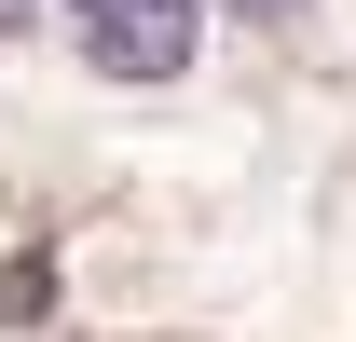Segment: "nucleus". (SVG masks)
Instances as JSON below:
<instances>
[{"mask_svg":"<svg viewBox=\"0 0 356 342\" xmlns=\"http://www.w3.org/2000/svg\"><path fill=\"white\" fill-rule=\"evenodd\" d=\"M192 28H206V0H110L83 28V55L110 83H178V69H192Z\"/></svg>","mask_w":356,"mask_h":342,"instance_id":"nucleus-1","label":"nucleus"},{"mask_svg":"<svg viewBox=\"0 0 356 342\" xmlns=\"http://www.w3.org/2000/svg\"><path fill=\"white\" fill-rule=\"evenodd\" d=\"M69 14H83V28H96V14H110V0H69Z\"/></svg>","mask_w":356,"mask_h":342,"instance_id":"nucleus-4","label":"nucleus"},{"mask_svg":"<svg viewBox=\"0 0 356 342\" xmlns=\"http://www.w3.org/2000/svg\"><path fill=\"white\" fill-rule=\"evenodd\" d=\"M0 28H28V0H0Z\"/></svg>","mask_w":356,"mask_h":342,"instance_id":"nucleus-3","label":"nucleus"},{"mask_svg":"<svg viewBox=\"0 0 356 342\" xmlns=\"http://www.w3.org/2000/svg\"><path fill=\"white\" fill-rule=\"evenodd\" d=\"M220 14H261V28H274V14H302V0H220Z\"/></svg>","mask_w":356,"mask_h":342,"instance_id":"nucleus-2","label":"nucleus"}]
</instances>
